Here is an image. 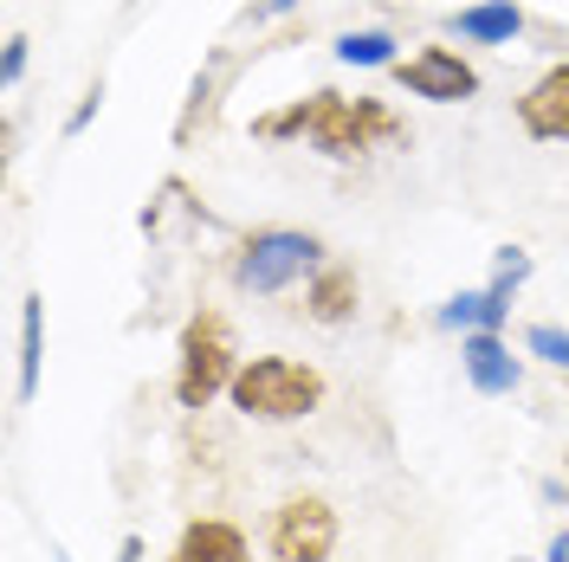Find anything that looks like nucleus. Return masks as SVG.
<instances>
[{
  "instance_id": "18",
  "label": "nucleus",
  "mask_w": 569,
  "mask_h": 562,
  "mask_svg": "<svg viewBox=\"0 0 569 562\" xmlns=\"http://www.w3.org/2000/svg\"><path fill=\"white\" fill-rule=\"evenodd\" d=\"M104 98H110V84H104V78H91V84H84V98L71 104V117L59 123V137H66V142H78V137H84V130L98 123V110H104Z\"/></svg>"
},
{
  "instance_id": "6",
  "label": "nucleus",
  "mask_w": 569,
  "mask_h": 562,
  "mask_svg": "<svg viewBox=\"0 0 569 562\" xmlns=\"http://www.w3.org/2000/svg\"><path fill=\"white\" fill-rule=\"evenodd\" d=\"M240 71H247V52H240V46H213L208 59L194 66L188 98H181V117H176V149H194V142L220 123V104H227V91L240 84Z\"/></svg>"
},
{
  "instance_id": "14",
  "label": "nucleus",
  "mask_w": 569,
  "mask_h": 562,
  "mask_svg": "<svg viewBox=\"0 0 569 562\" xmlns=\"http://www.w3.org/2000/svg\"><path fill=\"white\" fill-rule=\"evenodd\" d=\"M505 317H511V291L479 284V291H453V298L433 311V323H440V330H460V337H472V330H505Z\"/></svg>"
},
{
  "instance_id": "25",
  "label": "nucleus",
  "mask_w": 569,
  "mask_h": 562,
  "mask_svg": "<svg viewBox=\"0 0 569 562\" xmlns=\"http://www.w3.org/2000/svg\"><path fill=\"white\" fill-rule=\"evenodd\" d=\"M511 562H531V556H511ZM537 562H543V556H537Z\"/></svg>"
},
{
  "instance_id": "5",
  "label": "nucleus",
  "mask_w": 569,
  "mask_h": 562,
  "mask_svg": "<svg viewBox=\"0 0 569 562\" xmlns=\"http://www.w3.org/2000/svg\"><path fill=\"white\" fill-rule=\"evenodd\" d=\"M337 536H343L337 504L318 492H298L266 518V556L272 562H330L337 556Z\"/></svg>"
},
{
  "instance_id": "24",
  "label": "nucleus",
  "mask_w": 569,
  "mask_h": 562,
  "mask_svg": "<svg viewBox=\"0 0 569 562\" xmlns=\"http://www.w3.org/2000/svg\"><path fill=\"white\" fill-rule=\"evenodd\" d=\"M52 562H71V550H66V543H52Z\"/></svg>"
},
{
  "instance_id": "20",
  "label": "nucleus",
  "mask_w": 569,
  "mask_h": 562,
  "mask_svg": "<svg viewBox=\"0 0 569 562\" xmlns=\"http://www.w3.org/2000/svg\"><path fill=\"white\" fill-rule=\"evenodd\" d=\"M298 7H305V0H247V7H240V27L259 33V27H272V20H291Z\"/></svg>"
},
{
  "instance_id": "8",
  "label": "nucleus",
  "mask_w": 569,
  "mask_h": 562,
  "mask_svg": "<svg viewBox=\"0 0 569 562\" xmlns=\"http://www.w3.org/2000/svg\"><path fill=\"white\" fill-rule=\"evenodd\" d=\"M460 369H466V382H472V394H486V401H505V394H518V382H525V355H511L505 330H472V337H460Z\"/></svg>"
},
{
  "instance_id": "3",
  "label": "nucleus",
  "mask_w": 569,
  "mask_h": 562,
  "mask_svg": "<svg viewBox=\"0 0 569 562\" xmlns=\"http://www.w3.org/2000/svg\"><path fill=\"white\" fill-rule=\"evenodd\" d=\"M323 369L311 362H298V355H247L240 362V375L227 388V401H233V414H247L259 426H291V421H311L323 408Z\"/></svg>"
},
{
  "instance_id": "10",
  "label": "nucleus",
  "mask_w": 569,
  "mask_h": 562,
  "mask_svg": "<svg viewBox=\"0 0 569 562\" xmlns=\"http://www.w3.org/2000/svg\"><path fill=\"white\" fill-rule=\"evenodd\" d=\"M518 130L531 142H569V59H557L518 98Z\"/></svg>"
},
{
  "instance_id": "22",
  "label": "nucleus",
  "mask_w": 569,
  "mask_h": 562,
  "mask_svg": "<svg viewBox=\"0 0 569 562\" xmlns=\"http://www.w3.org/2000/svg\"><path fill=\"white\" fill-rule=\"evenodd\" d=\"M537 492H543V504H569V485H563V479H543Z\"/></svg>"
},
{
  "instance_id": "19",
  "label": "nucleus",
  "mask_w": 569,
  "mask_h": 562,
  "mask_svg": "<svg viewBox=\"0 0 569 562\" xmlns=\"http://www.w3.org/2000/svg\"><path fill=\"white\" fill-rule=\"evenodd\" d=\"M27 46H33L27 33H7V46H0V91H13L27 78Z\"/></svg>"
},
{
  "instance_id": "15",
  "label": "nucleus",
  "mask_w": 569,
  "mask_h": 562,
  "mask_svg": "<svg viewBox=\"0 0 569 562\" xmlns=\"http://www.w3.org/2000/svg\"><path fill=\"white\" fill-rule=\"evenodd\" d=\"M330 59L337 66H356V71H395L408 52H401V39L389 27H350V33L330 39Z\"/></svg>"
},
{
  "instance_id": "9",
  "label": "nucleus",
  "mask_w": 569,
  "mask_h": 562,
  "mask_svg": "<svg viewBox=\"0 0 569 562\" xmlns=\"http://www.w3.org/2000/svg\"><path fill=\"white\" fill-rule=\"evenodd\" d=\"M356 311H362V279H356V265L350 259H323L318 272L305 279V317L323 323V330H343V323H356Z\"/></svg>"
},
{
  "instance_id": "1",
  "label": "nucleus",
  "mask_w": 569,
  "mask_h": 562,
  "mask_svg": "<svg viewBox=\"0 0 569 562\" xmlns=\"http://www.w3.org/2000/svg\"><path fill=\"white\" fill-rule=\"evenodd\" d=\"M252 142H311L330 162H356L382 142H408V123L382 98H343V91H311L284 110L252 117Z\"/></svg>"
},
{
  "instance_id": "4",
  "label": "nucleus",
  "mask_w": 569,
  "mask_h": 562,
  "mask_svg": "<svg viewBox=\"0 0 569 562\" xmlns=\"http://www.w3.org/2000/svg\"><path fill=\"white\" fill-rule=\"evenodd\" d=\"M318 265H323L318 233H305V227H252L247 240L233 247V259H227V279L247 298H279L298 279H311Z\"/></svg>"
},
{
  "instance_id": "11",
  "label": "nucleus",
  "mask_w": 569,
  "mask_h": 562,
  "mask_svg": "<svg viewBox=\"0 0 569 562\" xmlns=\"http://www.w3.org/2000/svg\"><path fill=\"white\" fill-rule=\"evenodd\" d=\"M447 27L466 39V46H518L531 33V13L518 0H472L460 13H447Z\"/></svg>"
},
{
  "instance_id": "7",
  "label": "nucleus",
  "mask_w": 569,
  "mask_h": 562,
  "mask_svg": "<svg viewBox=\"0 0 569 562\" xmlns=\"http://www.w3.org/2000/svg\"><path fill=\"white\" fill-rule=\"evenodd\" d=\"M395 84L408 91V98H421V104H472L479 98V71L466 52L453 46H421V52H408L401 66H395Z\"/></svg>"
},
{
  "instance_id": "26",
  "label": "nucleus",
  "mask_w": 569,
  "mask_h": 562,
  "mask_svg": "<svg viewBox=\"0 0 569 562\" xmlns=\"http://www.w3.org/2000/svg\"><path fill=\"white\" fill-rule=\"evenodd\" d=\"M130 7H142V0H130Z\"/></svg>"
},
{
  "instance_id": "2",
  "label": "nucleus",
  "mask_w": 569,
  "mask_h": 562,
  "mask_svg": "<svg viewBox=\"0 0 569 562\" xmlns=\"http://www.w3.org/2000/svg\"><path fill=\"white\" fill-rule=\"evenodd\" d=\"M240 337H233V317L213 311V304H201V311L181 323L176 337V375H169V394H176L181 414H201V408H213L227 388H233V375H240Z\"/></svg>"
},
{
  "instance_id": "17",
  "label": "nucleus",
  "mask_w": 569,
  "mask_h": 562,
  "mask_svg": "<svg viewBox=\"0 0 569 562\" xmlns=\"http://www.w3.org/2000/svg\"><path fill=\"white\" fill-rule=\"evenodd\" d=\"M531 272H537V259L525 247H498L492 252V284H498V291H511V298H518V291L531 284Z\"/></svg>"
},
{
  "instance_id": "21",
  "label": "nucleus",
  "mask_w": 569,
  "mask_h": 562,
  "mask_svg": "<svg viewBox=\"0 0 569 562\" xmlns=\"http://www.w3.org/2000/svg\"><path fill=\"white\" fill-rule=\"evenodd\" d=\"M543 562H569V530H557V536L543 543Z\"/></svg>"
},
{
  "instance_id": "23",
  "label": "nucleus",
  "mask_w": 569,
  "mask_h": 562,
  "mask_svg": "<svg viewBox=\"0 0 569 562\" xmlns=\"http://www.w3.org/2000/svg\"><path fill=\"white\" fill-rule=\"evenodd\" d=\"M117 562H142V536H137V530H130V536L117 543Z\"/></svg>"
},
{
  "instance_id": "12",
  "label": "nucleus",
  "mask_w": 569,
  "mask_h": 562,
  "mask_svg": "<svg viewBox=\"0 0 569 562\" xmlns=\"http://www.w3.org/2000/svg\"><path fill=\"white\" fill-rule=\"evenodd\" d=\"M169 562H252V543L233 518H188Z\"/></svg>"
},
{
  "instance_id": "16",
  "label": "nucleus",
  "mask_w": 569,
  "mask_h": 562,
  "mask_svg": "<svg viewBox=\"0 0 569 562\" xmlns=\"http://www.w3.org/2000/svg\"><path fill=\"white\" fill-rule=\"evenodd\" d=\"M525 355H537V362H550V369L569 375V330L563 323H531L525 330Z\"/></svg>"
},
{
  "instance_id": "13",
  "label": "nucleus",
  "mask_w": 569,
  "mask_h": 562,
  "mask_svg": "<svg viewBox=\"0 0 569 562\" xmlns=\"http://www.w3.org/2000/svg\"><path fill=\"white\" fill-rule=\"evenodd\" d=\"M39 382H46V291H27L20 298V355H13V401L27 408L39 401Z\"/></svg>"
}]
</instances>
